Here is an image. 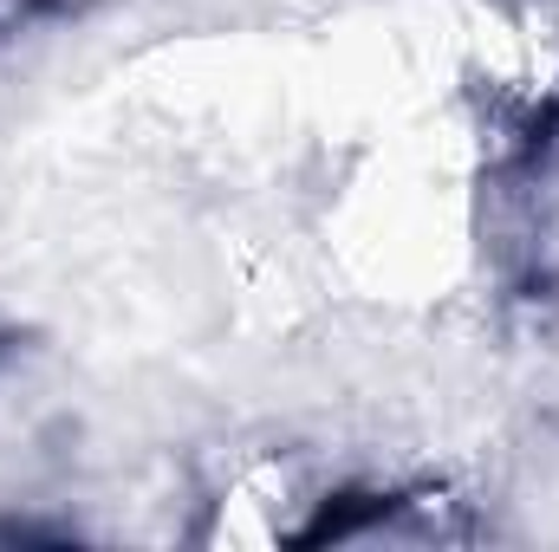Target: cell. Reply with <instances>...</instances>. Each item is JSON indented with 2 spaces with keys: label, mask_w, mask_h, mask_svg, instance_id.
<instances>
[{
  "label": "cell",
  "mask_w": 559,
  "mask_h": 552,
  "mask_svg": "<svg viewBox=\"0 0 559 552\" xmlns=\"http://www.w3.org/2000/svg\"><path fill=\"white\" fill-rule=\"evenodd\" d=\"M352 475L293 435H241L228 442L189 488L182 540L215 552H280L325 547Z\"/></svg>",
  "instance_id": "obj_1"
}]
</instances>
